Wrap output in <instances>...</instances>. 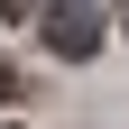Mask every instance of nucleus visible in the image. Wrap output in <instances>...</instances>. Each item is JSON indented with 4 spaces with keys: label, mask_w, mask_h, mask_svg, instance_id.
Instances as JSON below:
<instances>
[{
    "label": "nucleus",
    "mask_w": 129,
    "mask_h": 129,
    "mask_svg": "<svg viewBox=\"0 0 129 129\" xmlns=\"http://www.w3.org/2000/svg\"><path fill=\"white\" fill-rule=\"evenodd\" d=\"M46 46H55V55H92V46H102V19H92L83 0H64V9H46Z\"/></svg>",
    "instance_id": "nucleus-1"
},
{
    "label": "nucleus",
    "mask_w": 129,
    "mask_h": 129,
    "mask_svg": "<svg viewBox=\"0 0 129 129\" xmlns=\"http://www.w3.org/2000/svg\"><path fill=\"white\" fill-rule=\"evenodd\" d=\"M0 9H9V19H37V9H46V0H0Z\"/></svg>",
    "instance_id": "nucleus-2"
},
{
    "label": "nucleus",
    "mask_w": 129,
    "mask_h": 129,
    "mask_svg": "<svg viewBox=\"0 0 129 129\" xmlns=\"http://www.w3.org/2000/svg\"><path fill=\"white\" fill-rule=\"evenodd\" d=\"M0 92H9V64H0Z\"/></svg>",
    "instance_id": "nucleus-3"
}]
</instances>
